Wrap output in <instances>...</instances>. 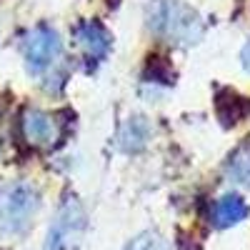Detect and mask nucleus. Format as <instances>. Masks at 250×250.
<instances>
[{"label":"nucleus","instance_id":"obj_5","mask_svg":"<svg viewBox=\"0 0 250 250\" xmlns=\"http://www.w3.org/2000/svg\"><path fill=\"white\" fill-rule=\"evenodd\" d=\"M75 40L78 45L85 50V55L90 60H105L110 48H113V35L103 28L98 20H83V23L75 25Z\"/></svg>","mask_w":250,"mask_h":250},{"label":"nucleus","instance_id":"obj_10","mask_svg":"<svg viewBox=\"0 0 250 250\" xmlns=\"http://www.w3.org/2000/svg\"><path fill=\"white\" fill-rule=\"evenodd\" d=\"M123 250H170V243L165 240L158 230H143Z\"/></svg>","mask_w":250,"mask_h":250},{"label":"nucleus","instance_id":"obj_4","mask_svg":"<svg viewBox=\"0 0 250 250\" xmlns=\"http://www.w3.org/2000/svg\"><path fill=\"white\" fill-rule=\"evenodd\" d=\"M23 53H25V65L30 73H43L48 70L53 62L60 58L62 53V43H60V38L53 28L48 25H40L35 28L28 38H25V43H23Z\"/></svg>","mask_w":250,"mask_h":250},{"label":"nucleus","instance_id":"obj_8","mask_svg":"<svg viewBox=\"0 0 250 250\" xmlns=\"http://www.w3.org/2000/svg\"><path fill=\"white\" fill-rule=\"evenodd\" d=\"M245 218H248V203L235 193H228L220 200H215L213 213H210V220L215 228H233L243 223Z\"/></svg>","mask_w":250,"mask_h":250},{"label":"nucleus","instance_id":"obj_1","mask_svg":"<svg viewBox=\"0 0 250 250\" xmlns=\"http://www.w3.org/2000/svg\"><path fill=\"white\" fill-rule=\"evenodd\" d=\"M150 28L168 38L170 43H183V45H190L198 43L205 33V25L200 15L185 3H178V0H168V3H160L153 15H150Z\"/></svg>","mask_w":250,"mask_h":250},{"label":"nucleus","instance_id":"obj_2","mask_svg":"<svg viewBox=\"0 0 250 250\" xmlns=\"http://www.w3.org/2000/svg\"><path fill=\"white\" fill-rule=\"evenodd\" d=\"M85 228H88L85 208L80 205L78 198H65L58 208L55 220L48 228L43 250H78L83 235H85Z\"/></svg>","mask_w":250,"mask_h":250},{"label":"nucleus","instance_id":"obj_6","mask_svg":"<svg viewBox=\"0 0 250 250\" xmlns=\"http://www.w3.org/2000/svg\"><path fill=\"white\" fill-rule=\"evenodd\" d=\"M23 135L33 145H53L58 140V120L43 110H25L23 113Z\"/></svg>","mask_w":250,"mask_h":250},{"label":"nucleus","instance_id":"obj_11","mask_svg":"<svg viewBox=\"0 0 250 250\" xmlns=\"http://www.w3.org/2000/svg\"><path fill=\"white\" fill-rule=\"evenodd\" d=\"M240 62H243V68L250 73V40L243 45V50H240Z\"/></svg>","mask_w":250,"mask_h":250},{"label":"nucleus","instance_id":"obj_9","mask_svg":"<svg viewBox=\"0 0 250 250\" xmlns=\"http://www.w3.org/2000/svg\"><path fill=\"white\" fill-rule=\"evenodd\" d=\"M225 175L240 188H250V143H243L240 148L230 153L225 163Z\"/></svg>","mask_w":250,"mask_h":250},{"label":"nucleus","instance_id":"obj_3","mask_svg":"<svg viewBox=\"0 0 250 250\" xmlns=\"http://www.w3.org/2000/svg\"><path fill=\"white\" fill-rule=\"evenodd\" d=\"M38 190L33 185L20 183L5 195L3 205H0V233L5 235H20L30 225L33 215L38 213Z\"/></svg>","mask_w":250,"mask_h":250},{"label":"nucleus","instance_id":"obj_7","mask_svg":"<svg viewBox=\"0 0 250 250\" xmlns=\"http://www.w3.org/2000/svg\"><path fill=\"white\" fill-rule=\"evenodd\" d=\"M150 123L143 115H133L130 120H125V125L118 133V148L123 153H140L150 140Z\"/></svg>","mask_w":250,"mask_h":250}]
</instances>
